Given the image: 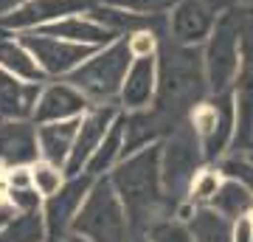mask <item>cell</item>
<instances>
[{"instance_id":"cell-16","label":"cell","mask_w":253,"mask_h":242,"mask_svg":"<svg viewBox=\"0 0 253 242\" xmlns=\"http://www.w3.org/2000/svg\"><path fill=\"white\" fill-rule=\"evenodd\" d=\"M34 161H40L34 121H0V172L31 166Z\"/></svg>"},{"instance_id":"cell-3","label":"cell","mask_w":253,"mask_h":242,"mask_svg":"<svg viewBox=\"0 0 253 242\" xmlns=\"http://www.w3.org/2000/svg\"><path fill=\"white\" fill-rule=\"evenodd\" d=\"M248 20L251 17L239 9L222 11L211 37L203 43V68H206L208 93H222V90L234 88L239 62H242V34Z\"/></svg>"},{"instance_id":"cell-13","label":"cell","mask_w":253,"mask_h":242,"mask_svg":"<svg viewBox=\"0 0 253 242\" xmlns=\"http://www.w3.org/2000/svg\"><path fill=\"white\" fill-rule=\"evenodd\" d=\"M234 101H236V149L253 146V20H248L242 34V62L234 79Z\"/></svg>"},{"instance_id":"cell-14","label":"cell","mask_w":253,"mask_h":242,"mask_svg":"<svg viewBox=\"0 0 253 242\" xmlns=\"http://www.w3.org/2000/svg\"><path fill=\"white\" fill-rule=\"evenodd\" d=\"M93 6V0H26L17 11H11L9 17L0 20L3 31L11 34H23V31H40V28L51 26L56 20L82 14Z\"/></svg>"},{"instance_id":"cell-5","label":"cell","mask_w":253,"mask_h":242,"mask_svg":"<svg viewBox=\"0 0 253 242\" xmlns=\"http://www.w3.org/2000/svg\"><path fill=\"white\" fill-rule=\"evenodd\" d=\"M129 62H132V51L126 45V37H118L104 48H96L68 76V82L79 88L90 99V104H118L121 82L126 76Z\"/></svg>"},{"instance_id":"cell-38","label":"cell","mask_w":253,"mask_h":242,"mask_svg":"<svg viewBox=\"0 0 253 242\" xmlns=\"http://www.w3.org/2000/svg\"><path fill=\"white\" fill-rule=\"evenodd\" d=\"M251 149H253V146H251Z\"/></svg>"},{"instance_id":"cell-28","label":"cell","mask_w":253,"mask_h":242,"mask_svg":"<svg viewBox=\"0 0 253 242\" xmlns=\"http://www.w3.org/2000/svg\"><path fill=\"white\" fill-rule=\"evenodd\" d=\"M126 45L132 56H155L161 51V31L158 28H138L132 34H126Z\"/></svg>"},{"instance_id":"cell-29","label":"cell","mask_w":253,"mask_h":242,"mask_svg":"<svg viewBox=\"0 0 253 242\" xmlns=\"http://www.w3.org/2000/svg\"><path fill=\"white\" fill-rule=\"evenodd\" d=\"M110 6H118V9H126L132 14H144V17H158V14H166L172 11V6L177 0H104Z\"/></svg>"},{"instance_id":"cell-8","label":"cell","mask_w":253,"mask_h":242,"mask_svg":"<svg viewBox=\"0 0 253 242\" xmlns=\"http://www.w3.org/2000/svg\"><path fill=\"white\" fill-rule=\"evenodd\" d=\"M17 37L23 40V45H26L28 51L34 54L37 65L45 73V79H68L96 51V48L71 43V40H62V37H51L45 31H23Z\"/></svg>"},{"instance_id":"cell-6","label":"cell","mask_w":253,"mask_h":242,"mask_svg":"<svg viewBox=\"0 0 253 242\" xmlns=\"http://www.w3.org/2000/svg\"><path fill=\"white\" fill-rule=\"evenodd\" d=\"M191 127L200 138L203 158L208 163L219 161L234 146L236 138V101L234 90L211 93L208 101H200L191 107Z\"/></svg>"},{"instance_id":"cell-21","label":"cell","mask_w":253,"mask_h":242,"mask_svg":"<svg viewBox=\"0 0 253 242\" xmlns=\"http://www.w3.org/2000/svg\"><path fill=\"white\" fill-rule=\"evenodd\" d=\"M121 158H124V113H121L113 124H110L107 135L101 138L99 149H96V152H93V158L87 161L84 172H87V175H93V178L110 175V172H113V166H116Z\"/></svg>"},{"instance_id":"cell-10","label":"cell","mask_w":253,"mask_h":242,"mask_svg":"<svg viewBox=\"0 0 253 242\" xmlns=\"http://www.w3.org/2000/svg\"><path fill=\"white\" fill-rule=\"evenodd\" d=\"M93 175L82 172L62 183V189L42 200V220H45V242H62L73 228V220L79 214L82 203L93 186Z\"/></svg>"},{"instance_id":"cell-37","label":"cell","mask_w":253,"mask_h":242,"mask_svg":"<svg viewBox=\"0 0 253 242\" xmlns=\"http://www.w3.org/2000/svg\"><path fill=\"white\" fill-rule=\"evenodd\" d=\"M144 242H149V240H144Z\"/></svg>"},{"instance_id":"cell-15","label":"cell","mask_w":253,"mask_h":242,"mask_svg":"<svg viewBox=\"0 0 253 242\" xmlns=\"http://www.w3.org/2000/svg\"><path fill=\"white\" fill-rule=\"evenodd\" d=\"M158 96V54L155 56H132L126 68V76L121 82L118 107L121 113H138L149 110Z\"/></svg>"},{"instance_id":"cell-25","label":"cell","mask_w":253,"mask_h":242,"mask_svg":"<svg viewBox=\"0 0 253 242\" xmlns=\"http://www.w3.org/2000/svg\"><path fill=\"white\" fill-rule=\"evenodd\" d=\"M31 186L37 189V194L45 200L51 197V194H56L59 189H62V183L68 180V172H65V166H59V163H51V161H34L31 166Z\"/></svg>"},{"instance_id":"cell-17","label":"cell","mask_w":253,"mask_h":242,"mask_svg":"<svg viewBox=\"0 0 253 242\" xmlns=\"http://www.w3.org/2000/svg\"><path fill=\"white\" fill-rule=\"evenodd\" d=\"M42 82H26L0 71V121H26L34 116Z\"/></svg>"},{"instance_id":"cell-27","label":"cell","mask_w":253,"mask_h":242,"mask_svg":"<svg viewBox=\"0 0 253 242\" xmlns=\"http://www.w3.org/2000/svg\"><path fill=\"white\" fill-rule=\"evenodd\" d=\"M146 240L149 242H194L189 231V223L183 220H158L146 228Z\"/></svg>"},{"instance_id":"cell-11","label":"cell","mask_w":253,"mask_h":242,"mask_svg":"<svg viewBox=\"0 0 253 242\" xmlns=\"http://www.w3.org/2000/svg\"><path fill=\"white\" fill-rule=\"evenodd\" d=\"M121 116V107L118 104H93L79 121V130H76V138H73L71 155H68V163H65V172L68 178L73 175H82L87 161L93 158V152L99 149L101 138L107 135L110 124Z\"/></svg>"},{"instance_id":"cell-12","label":"cell","mask_w":253,"mask_h":242,"mask_svg":"<svg viewBox=\"0 0 253 242\" xmlns=\"http://www.w3.org/2000/svg\"><path fill=\"white\" fill-rule=\"evenodd\" d=\"M90 99L82 93L79 88H73L68 79H45L40 99H37L34 124H51V121H71V118H82L90 110Z\"/></svg>"},{"instance_id":"cell-2","label":"cell","mask_w":253,"mask_h":242,"mask_svg":"<svg viewBox=\"0 0 253 242\" xmlns=\"http://www.w3.org/2000/svg\"><path fill=\"white\" fill-rule=\"evenodd\" d=\"M208 93L203 45H177L158 51V116L177 107H194Z\"/></svg>"},{"instance_id":"cell-22","label":"cell","mask_w":253,"mask_h":242,"mask_svg":"<svg viewBox=\"0 0 253 242\" xmlns=\"http://www.w3.org/2000/svg\"><path fill=\"white\" fill-rule=\"evenodd\" d=\"M189 231L194 242H234V223L211 206L194 208L189 217Z\"/></svg>"},{"instance_id":"cell-34","label":"cell","mask_w":253,"mask_h":242,"mask_svg":"<svg viewBox=\"0 0 253 242\" xmlns=\"http://www.w3.org/2000/svg\"><path fill=\"white\" fill-rule=\"evenodd\" d=\"M62 242H90V240H84V237H79V234H73V231H71Z\"/></svg>"},{"instance_id":"cell-9","label":"cell","mask_w":253,"mask_h":242,"mask_svg":"<svg viewBox=\"0 0 253 242\" xmlns=\"http://www.w3.org/2000/svg\"><path fill=\"white\" fill-rule=\"evenodd\" d=\"M231 0H177L169 11V37L177 45H203Z\"/></svg>"},{"instance_id":"cell-23","label":"cell","mask_w":253,"mask_h":242,"mask_svg":"<svg viewBox=\"0 0 253 242\" xmlns=\"http://www.w3.org/2000/svg\"><path fill=\"white\" fill-rule=\"evenodd\" d=\"M211 208H217L222 217H228L231 223H236L239 217L253 214V194L239 183V180L225 178L222 186H219V192L214 194V200H211Z\"/></svg>"},{"instance_id":"cell-31","label":"cell","mask_w":253,"mask_h":242,"mask_svg":"<svg viewBox=\"0 0 253 242\" xmlns=\"http://www.w3.org/2000/svg\"><path fill=\"white\" fill-rule=\"evenodd\" d=\"M6 203L14 211H37V208H42V197L37 194L34 186H20V189L6 186Z\"/></svg>"},{"instance_id":"cell-7","label":"cell","mask_w":253,"mask_h":242,"mask_svg":"<svg viewBox=\"0 0 253 242\" xmlns=\"http://www.w3.org/2000/svg\"><path fill=\"white\" fill-rule=\"evenodd\" d=\"M203 158V146L191 124L177 127L166 141L161 144V175H163V189L166 197L189 192L194 175L200 172Z\"/></svg>"},{"instance_id":"cell-4","label":"cell","mask_w":253,"mask_h":242,"mask_svg":"<svg viewBox=\"0 0 253 242\" xmlns=\"http://www.w3.org/2000/svg\"><path fill=\"white\" fill-rule=\"evenodd\" d=\"M71 231L90 242H129L132 225H129L126 208L107 175L93 180Z\"/></svg>"},{"instance_id":"cell-24","label":"cell","mask_w":253,"mask_h":242,"mask_svg":"<svg viewBox=\"0 0 253 242\" xmlns=\"http://www.w3.org/2000/svg\"><path fill=\"white\" fill-rule=\"evenodd\" d=\"M45 220L42 208L37 211H14L9 223L0 228V242H45Z\"/></svg>"},{"instance_id":"cell-1","label":"cell","mask_w":253,"mask_h":242,"mask_svg":"<svg viewBox=\"0 0 253 242\" xmlns=\"http://www.w3.org/2000/svg\"><path fill=\"white\" fill-rule=\"evenodd\" d=\"M107 178L124 203L132 231H146L152 223H158V211L166 203L161 175V141L132 155H124Z\"/></svg>"},{"instance_id":"cell-20","label":"cell","mask_w":253,"mask_h":242,"mask_svg":"<svg viewBox=\"0 0 253 242\" xmlns=\"http://www.w3.org/2000/svg\"><path fill=\"white\" fill-rule=\"evenodd\" d=\"M82 118H71V121H51V124H37V144H40V158L51 163L65 166L68 155H71L73 138L79 130Z\"/></svg>"},{"instance_id":"cell-33","label":"cell","mask_w":253,"mask_h":242,"mask_svg":"<svg viewBox=\"0 0 253 242\" xmlns=\"http://www.w3.org/2000/svg\"><path fill=\"white\" fill-rule=\"evenodd\" d=\"M11 214H14V208H11L9 203H3V206H0V228L9 223V217H11Z\"/></svg>"},{"instance_id":"cell-35","label":"cell","mask_w":253,"mask_h":242,"mask_svg":"<svg viewBox=\"0 0 253 242\" xmlns=\"http://www.w3.org/2000/svg\"><path fill=\"white\" fill-rule=\"evenodd\" d=\"M251 242H253V234H251Z\"/></svg>"},{"instance_id":"cell-19","label":"cell","mask_w":253,"mask_h":242,"mask_svg":"<svg viewBox=\"0 0 253 242\" xmlns=\"http://www.w3.org/2000/svg\"><path fill=\"white\" fill-rule=\"evenodd\" d=\"M0 71L26 82H45V73L37 65L34 54L23 45V40L3 28H0Z\"/></svg>"},{"instance_id":"cell-30","label":"cell","mask_w":253,"mask_h":242,"mask_svg":"<svg viewBox=\"0 0 253 242\" xmlns=\"http://www.w3.org/2000/svg\"><path fill=\"white\" fill-rule=\"evenodd\" d=\"M219 169L225 178L239 180L248 192L253 194V158L251 155H239V158H228V161L219 163Z\"/></svg>"},{"instance_id":"cell-26","label":"cell","mask_w":253,"mask_h":242,"mask_svg":"<svg viewBox=\"0 0 253 242\" xmlns=\"http://www.w3.org/2000/svg\"><path fill=\"white\" fill-rule=\"evenodd\" d=\"M222 180H225V175H222L219 166H206V169H200L197 175H194V180H191V186H189V203H194V206H211L214 194H217L219 186H222Z\"/></svg>"},{"instance_id":"cell-36","label":"cell","mask_w":253,"mask_h":242,"mask_svg":"<svg viewBox=\"0 0 253 242\" xmlns=\"http://www.w3.org/2000/svg\"><path fill=\"white\" fill-rule=\"evenodd\" d=\"M251 158H253V152H251Z\"/></svg>"},{"instance_id":"cell-18","label":"cell","mask_w":253,"mask_h":242,"mask_svg":"<svg viewBox=\"0 0 253 242\" xmlns=\"http://www.w3.org/2000/svg\"><path fill=\"white\" fill-rule=\"evenodd\" d=\"M40 31H45L51 37H62V40H71V43H79V45H87V48H104L113 40H118L116 31L101 26L99 20H93L87 11L62 17V20H56V23H51V26L40 28Z\"/></svg>"},{"instance_id":"cell-32","label":"cell","mask_w":253,"mask_h":242,"mask_svg":"<svg viewBox=\"0 0 253 242\" xmlns=\"http://www.w3.org/2000/svg\"><path fill=\"white\" fill-rule=\"evenodd\" d=\"M23 3H26V0H0V20L9 17L11 11H17Z\"/></svg>"}]
</instances>
